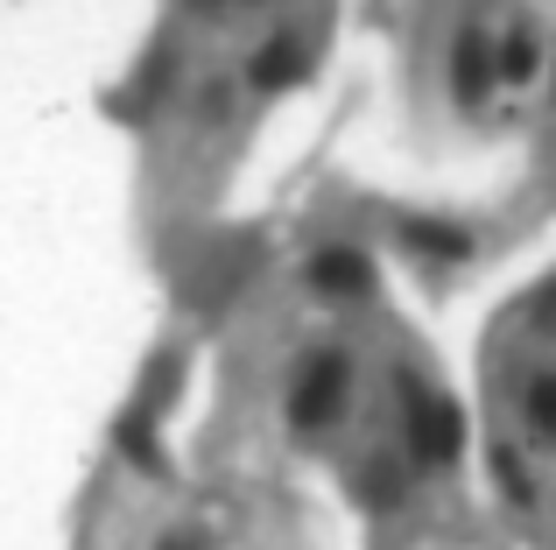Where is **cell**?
Here are the masks:
<instances>
[{"label":"cell","mask_w":556,"mask_h":550,"mask_svg":"<svg viewBox=\"0 0 556 550\" xmlns=\"http://www.w3.org/2000/svg\"><path fill=\"white\" fill-rule=\"evenodd\" d=\"M416 445H422V459H444L451 445H458V416H451L444 402L416 396Z\"/></svg>","instance_id":"1"},{"label":"cell","mask_w":556,"mask_h":550,"mask_svg":"<svg viewBox=\"0 0 556 550\" xmlns=\"http://www.w3.org/2000/svg\"><path fill=\"white\" fill-rule=\"evenodd\" d=\"M325 410H339V360H317L311 382L296 388V424H317Z\"/></svg>","instance_id":"2"},{"label":"cell","mask_w":556,"mask_h":550,"mask_svg":"<svg viewBox=\"0 0 556 550\" xmlns=\"http://www.w3.org/2000/svg\"><path fill=\"white\" fill-rule=\"evenodd\" d=\"M535 424H543V438H556V374L535 388Z\"/></svg>","instance_id":"4"},{"label":"cell","mask_w":556,"mask_h":550,"mask_svg":"<svg viewBox=\"0 0 556 550\" xmlns=\"http://www.w3.org/2000/svg\"><path fill=\"white\" fill-rule=\"evenodd\" d=\"M317 283H353V289H367V262H353V254H325V262H317Z\"/></svg>","instance_id":"3"}]
</instances>
